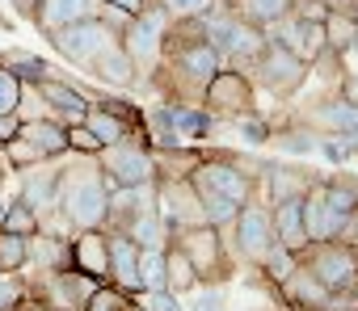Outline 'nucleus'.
Masks as SVG:
<instances>
[{"mask_svg":"<svg viewBox=\"0 0 358 311\" xmlns=\"http://www.w3.org/2000/svg\"><path fill=\"white\" fill-rule=\"evenodd\" d=\"M312 181H316L312 169L291 165V160H278V165H266L262 169V177L253 181V194L274 206V202H287V198H303L312 190Z\"/></svg>","mask_w":358,"mask_h":311,"instance_id":"nucleus-14","label":"nucleus"},{"mask_svg":"<svg viewBox=\"0 0 358 311\" xmlns=\"http://www.w3.org/2000/svg\"><path fill=\"white\" fill-rule=\"evenodd\" d=\"M0 181H5V177H0Z\"/></svg>","mask_w":358,"mask_h":311,"instance_id":"nucleus-55","label":"nucleus"},{"mask_svg":"<svg viewBox=\"0 0 358 311\" xmlns=\"http://www.w3.org/2000/svg\"><path fill=\"white\" fill-rule=\"evenodd\" d=\"M303 232H308V244H320V240H337L341 236V227H345V211H337V206H329L324 202V194H320V177L312 181V190L303 194Z\"/></svg>","mask_w":358,"mask_h":311,"instance_id":"nucleus-17","label":"nucleus"},{"mask_svg":"<svg viewBox=\"0 0 358 311\" xmlns=\"http://www.w3.org/2000/svg\"><path fill=\"white\" fill-rule=\"evenodd\" d=\"M26 269V236L0 232V273H22Z\"/></svg>","mask_w":358,"mask_h":311,"instance_id":"nucleus-40","label":"nucleus"},{"mask_svg":"<svg viewBox=\"0 0 358 311\" xmlns=\"http://www.w3.org/2000/svg\"><path fill=\"white\" fill-rule=\"evenodd\" d=\"M106 244H110V282L135 294L143 286L139 282V257H143V248L127 232H110V227H106Z\"/></svg>","mask_w":358,"mask_h":311,"instance_id":"nucleus-18","label":"nucleus"},{"mask_svg":"<svg viewBox=\"0 0 358 311\" xmlns=\"http://www.w3.org/2000/svg\"><path fill=\"white\" fill-rule=\"evenodd\" d=\"M97 17H101L114 34H122V30H127V22H131L135 13H131V9H122V5H101V9H97Z\"/></svg>","mask_w":358,"mask_h":311,"instance_id":"nucleus-45","label":"nucleus"},{"mask_svg":"<svg viewBox=\"0 0 358 311\" xmlns=\"http://www.w3.org/2000/svg\"><path fill=\"white\" fill-rule=\"evenodd\" d=\"M164 290H173L177 298L199 290V273H194L190 257H186L182 248H177L173 240H169V248H164Z\"/></svg>","mask_w":358,"mask_h":311,"instance_id":"nucleus-25","label":"nucleus"},{"mask_svg":"<svg viewBox=\"0 0 358 311\" xmlns=\"http://www.w3.org/2000/svg\"><path fill=\"white\" fill-rule=\"evenodd\" d=\"M64 160V156H59ZM59 160H38V165H26L17 169V181H22V202L43 219L55 211V190H59Z\"/></svg>","mask_w":358,"mask_h":311,"instance_id":"nucleus-16","label":"nucleus"},{"mask_svg":"<svg viewBox=\"0 0 358 311\" xmlns=\"http://www.w3.org/2000/svg\"><path fill=\"white\" fill-rule=\"evenodd\" d=\"M199 198H203V215H207V223H211V227H232V223H236L241 202L220 198V194H199Z\"/></svg>","mask_w":358,"mask_h":311,"instance_id":"nucleus-39","label":"nucleus"},{"mask_svg":"<svg viewBox=\"0 0 358 311\" xmlns=\"http://www.w3.org/2000/svg\"><path fill=\"white\" fill-rule=\"evenodd\" d=\"M38 227H43V219H38L22 198H13L9 211H5V219H0V232H13V236H26V240H30Z\"/></svg>","mask_w":358,"mask_h":311,"instance_id":"nucleus-37","label":"nucleus"},{"mask_svg":"<svg viewBox=\"0 0 358 311\" xmlns=\"http://www.w3.org/2000/svg\"><path fill=\"white\" fill-rule=\"evenodd\" d=\"M169 30H173V13L160 5V0H143V9L127 22V30L118 34L122 51L131 55L139 80H148L164 55V43H169Z\"/></svg>","mask_w":358,"mask_h":311,"instance_id":"nucleus-2","label":"nucleus"},{"mask_svg":"<svg viewBox=\"0 0 358 311\" xmlns=\"http://www.w3.org/2000/svg\"><path fill=\"white\" fill-rule=\"evenodd\" d=\"M89 72H93L106 89H131V84H139V72H135L131 55L122 51V43H110V47L89 63Z\"/></svg>","mask_w":358,"mask_h":311,"instance_id":"nucleus-21","label":"nucleus"},{"mask_svg":"<svg viewBox=\"0 0 358 311\" xmlns=\"http://www.w3.org/2000/svg\"><path fill=\"white\" fill-rule=\"evenodd\" d=\"M17 101H22V80L0 63V114H17Z\"/></svg>","mask_w":358,"mask_h":311,"instance_id":"nucleus-42","label":"nucleus"},{"mask_svg":"<svg viewBox=\"0 0 358 311\" xmlns=\"http://www.w3.org/2000/svg\"><path fill=\"white\" fill-rule=\"evenodd\" d=\"M13 278H17V273H0V311H13V303H17L22 290H26V286H13Z\"/></svg>","mask_w":358,"mask_h":311,"instance_id":"nucleus-46","label":"nucleus"},{"mask_svg":"<svg viewBox=\"0 0 358 311\" xmlns=\"http://www.w3.org/2000/svg\"><path fill=\"white\" fill-rule=\"evenodd\" d=\"M164 248H143V257H139V282L143 286H164Z\"/></svg>","mask_w":358,"mask_h":311,"instance_id":"nucleus-41","label":"nucleus"},{"mask_svg":"<svg viewBox=\"0 0 358 311\" xmlns=\"http://www.w3.org/2000/svg\"><path fill=\"white\" fill-rule=\"evenodd\" d=\"M17 135H22V118L17 114H0V147L9 139H17Z\"/></svg>","mask_w":358,"mask_h":311,"instance_id":"nucleus-49","label":"nucleus"},{"mask_svg":"<svg viewBox=\"0 0 358 311\" xmlns=\"http://www.w3.org/2000/svg\"><path fill=\"white\" fill-rule=\"evenodd\" d=\"M274 290L282 294V303H287L291 311H316L329 286H324V282H320V278L303 265V261H299V265H295V269H291L278 286H274Z\"/></svg>","mask_w":358,"mask_h":311,"instance_id":"nucleus-20","label":"nucleus"},{"mask_svg":"<svg viewBox=\"0 0 358 311\" xmlns=\"http://www.w3.org/2000/svg\"><path fill=\"white\" fill-rule=\"evenodd\" d=\"M341 244H350V252H354V261H358V206L350 211V219H345V227H341V236H337Z\"/></svg>","mask_w":358,"mask_h":311,"instance_id":"nucleus-47","label":"nucleus"},{"mask_svg":"<svg viewBox=\"0 0 358 311\" xmlns=\"http://www.w3.org/2000/svg\"><path fill=\"white\" fill-rule=\"evenodd\" d=\"M220 307H224V294H220L215 286H211V294H203V298L194 303V311H220Z\"/></svg>","mask_w":358,"mask_h":311,"instance_id":"nucleus-51","label":"nucleus"},{"mask_svg":"<svg viewBox=\"0 0 358 311\" xmlns=\"http://www.w3.org/2000/svg\"><path fill=\"white\" fill-rule=\"evenodd\" d=\"M341 97H345V101H354V105H358V76H354V80H345V84H341Z\"/></svg>","mask_w":358,"mask_h":311,"instance_id":"nucleus-52","label":"nucleus"},{"mask_svg":"<svg viewBox=\"0 0 358 311\" xmlns=\"http://www.w3.org/2000/svg\"><path fill=\"white\" fill-rule=\"evenodd\" d=\"M274 211H270V202L266 198H249L245 206H241V215H236V223H232V244H236V257L245 261V265H262V257L274 248Z\"/></svg>","mask_w":358,"mask_h":311,"instance_id":"nucleus-6","label":"nucleus"},{"mask_svg":"<svg viewBox=\"0 0 358 311\" xmlns=\"http://www.w3.org/2000/svg\"><path fill=\"white\" fill-rule=\"evenodd\" d=\"M122 190L114 185L97 156H76L68 151L59 160V190H55V211L72 223V232L80 227H106V211H110V194Z\"/></svg>","mask_w":358,"mask_h":311,"instance_id":"nucleus-1","label":"nucleus"},{"mask_svg":"<svg viewBox=\"0 0 358 311\" xmlns=\"http://www.w3.org/2000/svg\"><path fill=\"white\" fill-rule=\"evenodd\" d=\"M97 165H101V173H106L114 185H143V181H156L148 130H135V135H127V139L101 147V151H97Z\"/></svg>","mask_w":358,"mask_h":311,"instance_id":"nucleus-5","label":"nucleus"},{"mask_svg":"<svg viewBox=\"0 0 358 311\" xmlns=\"http://www.w3.org/2000/svg\"><path fill=\"white\" fill-rule=\"evenodd\" d=\"M173 244L182 248L199 273V286H224L236 269V257L224 248L220 232L211 223H199V227H182V232H173Z\"/></svg>","mask_w":358,"mask_h":311,"instance_id":"nucleus-4","label":"nucleus"},{"mask_svg":"<svg viewBox=\"0 0 358 311\" xmlns=\"http://www.w3.org/2000/svg\"><path fill=\"white\" fill-rule=\"evenodd\" d=\"M220 122V118H215ZM220 126H228L232 130V139H241V143H249V147H262V143H270V118H262L257 109H245V114H236V118H224Z\"/></svg>","mask_w":358,"mask_h":311,"instance_id":"nucleus-27","label":"nucleus"},{"mask_svg":"<svg viewBox=\"0 0 358 311\" xmlns=\"http://www.w3.org/2000/svg\"><path fill=\"white\" fill-rule=\"evenodd\" d=\"M270 139H274L282 151H295V156H308V151H316V143H320V135H316L312 126H303L299 118H295L287 130H270Z\"/></svg>","mask_w":358,"mask_h":311,"instance_id":"nucleus-34","label":"nucleus"},{"mask_svg":"<svg viewBox=\"0 0 358 311\" xmlns=\"http://www.w3.org/2000/svg\"><path fill=\"white\" fill-rule=\"evenodd\" d=\"M101 5H122V9H131V13H139V9H143V0H101Z\"/></svg>","mask_w":358,"mask_h":311,"instance_id":"nucleus-53","label":"nucleus"},{"mask_svg":"<svg viewBox=\"0 0 358 311\" xmlns=\"http://www.w3.org/2000/svg\"><path fill=\"white\" fill-rule=\"evenodd\" d=\"M9 9H13L22 22H34V13H38V0H9Z\"/></svg>","mask_w":358,"mask_h":311,"instance_id":"nucleus-50","label":"nucleus"},{"mask_svg":"<svg viewBox=\"0 0 358 311\" xmlns=\"http://www.w3.org/2000/svg\"><path fill=\"white\" fill-rule=\"evenodd\" d=\"M249 80L262 97H274V101H291L303 84H308V63L287 51L282 43H266V51L253 59L249 68Z\"/></svg>","mask_w":358,"mask_h":311,"instance_id":"nucleus-3","label":"nucleus"},{"mask_svg":"<svg viewBox=\"0 0 358 311\" xmlns=\"http://www.w3.org/2000/svg\"><path fill=\"white\" fill-rule=\"evenodd\" d=\"M329 290L333 286H358V261L350 252V244L341 240H320V244H308L303 252H295Z\"/></svg>","mask_w":358,"mask_h":311,"instance_id":"nucleus-10","label":"nucleus"},{"mask_svg":"<svg viewBox=\"0 0 358 311\" xmlns=\"http://www.w3.org/2000/svg\"><path fill=\"white\" fill-rule=\"evenodd\" d=\"M38 93H43V101H47V109H51V122H59V126L85 122L89 101H93V93L80 89V84H76L72 76H64L59 68H51V76L38 80Z\"/></svg>","mask_w":358,"mask_h":311,"instance_id":"nucleus-11","label":"nucleus"},{"mask_svg":"<svg viewBox=\"0 0 358 311\" xmlns=\"http://www.w3.org/2000/svg\"><path fill=\"white\" fill-rule=\"evenodd\" d=\"M295 265H299V257H295L291 248H282V244L274 240V248H270V252L262 257V265H257V273H262V278H266V286L274 290V286H278V282H282V278H287V273L295 269Z\"/></svg>","mask_w":358,"mask_h":311,"instance_id":"nucleus-35","label":"nucleus"},{"mask_svg":"<svg viewBox=\"0 0 358 311\" xmlns=\"http://www.w3.org/2000/svg\"><path fill=\"white\" fill-rule=\"evenodd\" d=\"M337 59H341V72H345V80H354V76H358V38H354L345 51H337Z\"/></svg>","mask_w":358,"mask_h":311,"instance_id":"nucleus-48","label":"nucleus"},{"mask_svg":"<svg viewBox=\"0 0 358 311\" xmlns=\"http://www.w3.org/2000/svg\"><path fill=\"white\" fill-rule=\"evenodd\" d=\"M68 151H76V156H97L101 143H97V135H93L85 122H76V126H68Z\"/></svg>","mask_w":358,"mask_h":311,"instance_id":"nucleus-43","label":"nucleus"},{"mask_svg":"<svg viewBox=\"0 0 358 311\" xmlns=\"http://www.w3.org/2000/svg\"><path fill=\"white\" fill-rule=\"evenodd\" d=\"M236 13L245 17V22H253V26H274L278 17H287L291 13V0H241L236 5Z\"/></svg>","mask_w":358,"mask_h":311,"instance_id":"nucleus-33","label":"nucleus"},{"mask_svg":"<svg viewBox=\"0 0 358 311\" xmlns=\"http://www.w3.org/2000/svg\"><path fill=\"white\" fill-rule=\"evenodd\" d=\"M295 118H299L303 126H312L316 135H337V139H345L350 130H358V105L345 101L341 89H337V93H320V97L308 101Z\"/></svg>","mask_w":358,"mask_h":311,"instance_id":"nucleus-13","label":"nucleus"},{"mask_svg":"<svg viewBox=\"0 0 358 311\" xmlns=\"http://www.w3.org/2000/svg\"><path fill=\"white\" fill-rule=\"evenodd\" d=\"M22 135L43 151V156H68V126H59V122H51V118H30V122H22Z\"/></svg>","mask_w":358,"mask_h":311,"instance_id":"nucleus-26","label":"nucleus"},{"mask_svg":"<svg viewBox=\"0 0 358 311\" xmlns=\"http://www.w3.org/2000/svg\"><path fill=\"white\" fill-rule=\"evenodd\" d=\"M308 80L320 84V93H337L345 84V72H341V59L337 51H320L312 63H308Z\"/></svg>","mask_w":358,"mask_h":311,"instance_id":"nucleus-30","label":"nucleus"},{"mask_svg":"<svg viewBox=\"0 0 358 311\" xmlns=\"http://www.w3.org/2000/svg\"><path fill=\"white\" fill-rule=\"evenodd\" d=\"M0 160H5V169L9 173H17V169H26V165H38V160H51V156H43L26 135H17V139H9L5 147H0ZM59 160V156H55Z\"/></svg>","mask_w":358,"mask_h":311,"instance_id":"nucleus-36","label":"nucleus"},{"mask_svg":"<svg viewBox=\"0 0 358 311\" xmlns=\"http://www.w3.org/2000/svg\"><path fill=\"white\" fill-rule=\"evenodd\" d=\"M160 5H164L177 22H190V17H203V13L215 5V0H160Z\"/></svg>","mask_w":358,"mask_h":311,"instance_id":"nucleus-44","label":"nucleus"},{"mask_svg":"<svg viewBox=\"0 0 358 311\" xmlns=\"http://www.w3.org/2000/svg\"><path fill=\"white\" fill-rule=\"evenodd\" d=\"M303 198H287V202H274L270 211H274V236H278V244L282 248H291V252H303L308 248V232H303V206H299Z\"/></svg>","mask_w":358,"mask_h":311,"instance_id":"nucleus-23","label":"nucleus"},{"mask_svg":"<svg viewBox=\"0 0 358 311\" xmlns=\"http://www.w3.org/2000/svg\"><path fill=\"white\" fill-rule=\"evenodd\" d=\"M0 63H5L22 84H38L43 76H51V63L38 59V55H30V51H9V55H0Z\"/></svg>","mask_w":358,"mask_h":311,"instance_id":"nucleus-32","label":"nucleus"},{"mask_svg":"<svg viewBox=\"0 0 358 311\" xmlns=\"http://www.w3.org/2000/svg\"><path fill=\"white\" fill-rule=\"evenodd\" d=\"M156 211H160V219H164L169 232L207 223L203 198H199V190L190 185V177H186V181H156Z\"/></svg>","mask_w":358,"mask_h":311,"instance_id":"nucleus-12","label":"nucleus"},{"mask_svg":"<svg viewBox=\"0 0 358 311\" xmlns=\"http://www.w3.org/2000/svg\"><path fill=\"white\" fill-rule=\"evenodd\" d=\"M320 26H324V47H329V51H345V47L358 38V22H354L350 9H329Z\"/></svg>","mask_w":358,"mask_h":311,"instance_id":"nucleus-28","label":"nucleus"},{"mask_svg":"<svg viewBox=\"0 0 358 311\" xmlns=\"http://www.w3.org/2000/svg\"><path fill=\"white\" fill-rule=\"evenodd\" d=\"M47 43L64 55V63H72V68H85V72H89V63H93L110 43H118V34H114L101 17H85V22H72V26L55 30Z\"/></svg>","mask_w":358,"mask_h":311,"instance_id":"nucleus-7","label":"nucleus"},{"mask_svg":"<svg viewBox=\"0 0 358 311\" xmlns=\"http://www.w3.org/2000/svg\"><path fill=\"white\" fill-rule=\"evenodd\" d=\"M85 126L97 135V143L101 147H110V143H118V139H127V135H135L131 126H127V118L118 114V109H110L101 97H93L89 101V114H85Z\"/></svg>","mask_w":358,"mask_h":311,"instance_id":"nucleus-24","label":"nucleus"},{"mask_svg":"<svg viewBox=\"0 0 358 311\" xmlns=\"http://www.w3.org/2000/svg\"><path fill=\"white\" fill-rule=\"evenodd\" d=\"M101 0H38V13H34V30L43 38H51L55 30L72 26V22H85V17H97Z\"/></svg>","mask_w":358,"mask_h":311,"instance_id":"nucleus-19","label":"nucleus"},{"mask_svg":"<svg viewBox=\"0 0 358 311\" xmlns=\"http://www.w3.org/2000/svg\"><path fill=\"white\" fill-rule=\"evenodd\" d=\"M199 160H203V151L199 147H186V143H177V147H152L156 181H186Z\"/></svg>","mask_w":358,"mask_h":311,"instance_id":"nucleus-22","label":"nucleus"},{"mask_svg":"<svg viewBox=\"0 0 358 311\" xmlns=\"http://www.w3.org/2000/svg\"><path fill=\"white\" fill-rule=\"evenodd\" d=\"M80 311H135V298H131V290H122L114 282H97Z\"/></svg>","mask_w":358,"mask_h":311,"instance_id":"nucleus-31","label":"nucleus"},{"mask_svg":"<svg viewBox=\"0 0 358 311\" xmlns=\"http://www.w3.org/2000/svg\"><path fill=\"white\" fill-rule=\"evenodd\" d=\"M93 278L89 273H80V269H72V265H64V269H51V273H38V278H30V294H38L51 311H80L85 307V298L93 294Z\"/></svg>","mask_w":358,"mask_h":311,"instance_id":"nucleus-9","label":"nucleus"},{"mask_svg":"<svg viewBox=\"0 0 358 311\" xmlns=\"http://www.w3.org/2000/svg\"><path fill=\"white\" fill-rule=\"evenodd\" d=\"M320 194H324V202L329 206H337V211H354L358 206V177L354 173H333V177H320Z\"/></svg>","mask_w":358,"mask_h":311,"instance_id":"nucleus-29","label":"nucleus"},{"mask_svg":"<svg viewBox=\"0 0 358 311\" xmlns=\"http://www.w3.org/2000/svg\"><path fill=\"white\" fill-rule=\"evenodd\" d=\"M68 265L89 273L93 282H110V244H106V227H80L68 240Z\"/></svg>","mask_w":358,"mask_h":311,"instance_id":"nucleus-15","label":"nucleus"},{"mask_svg":"<svg viewBox=\"0 0 358 311\" xmlns=\"http://www.w3.org/2000/svg\"><path fill=\"white\" fill-rule=\"evenodd\" d=\"M131 298H135V311H182V298L164 286H139Z\"/></svg>","mask_w":358,"mask_h":311,"instance_id":"nucleus-38","label":"nucleus"},{"mask_svg":"<svg viewBox=\"0 0 358 311\" xmlns=\"http://www.w3.org/2000/svg\"><path fill=\"white\" fill-rule=\"evenodd\" d=\"M345 147H350V156H358V130H350V135H345Z\"/></svg>","mask_w":358,"mask_h":311,"instance_id":"nucleus-54","label":"nucleus"},{"mask_svg":"<svg viewBox=\"0 0 358 311\" xmlns=\"http://www.w3.org/2000/svg\"><path fill=\"white\" fill-rule=\"evenodd\" d=\"M203 109L211 114V118H236V114H245V109H257V89H253V80H249V72H241V68H220L215 76H211V84H207V93H203Z\"/></svg>","mask_w":358,"mask_h":311,"instance_id":"nucleus-8","label":"nucleus"}]
</instances>
